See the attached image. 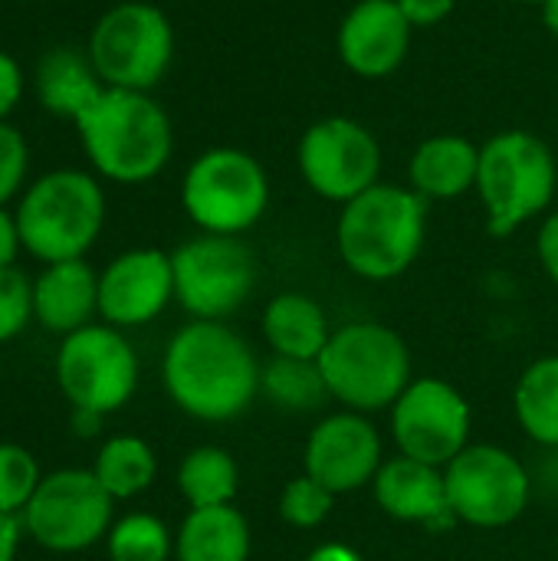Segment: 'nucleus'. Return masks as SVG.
I'll return each instance as SVG.
<instances>
[{
    "mask_svg": "<svg viewBox=\"0 0 558 561\" xmlns=\"http://www.w3.org/2000/svg\"><path fill=\"white\" fill-rule=\"evenodd\" d=\"M372 490H375V503L382 506V513L398 523H418L431 529L454 523L444 470L437 467H428L421 460L398 454L382 463V470L372 480Z\"/></svg>",
    "mask_w": 558,
    "mask_h": 561,
    "instance_id": "18",
    "label": "nucleus"
},
{
    "mask_svg": "<svg viewBox=\"0 0 558 561\" xmlns=\"http://www.w3.org/2000/svg\"><path fill=\"white\" fill-rule=\"evenodd\" d=\"M36 486H39L36 460L16 444H0V513L13 516L26 510Z\"/></svg>",
    "mask_w": 558,
    "mask_h": 561,
    "instance_id": "30",
    "label": "nucleus"
},
{
    "mask_svg": "<svg viewBox=\"0 0 558 561\" xmlns=\"http://www.w3.org/2000/svg\"><path fill=\"white\" fill-rule=\"evenodd\" d=\"M112 496L86 470H59L39 480L23 510L30 536L49 552H79L99 542L112 523Z\"/></svg>",
    "mask_w": 558,
    "mask_h": 561,
    "instance_id": "14",
    "label": "nucleus"
},
{
    "mask_svg": "<svg viewBox=\"0 0 558 561\" xmlns=\"http://www.w3.org/2000/svg\"><path fill=\"white\" fill-rule=\"evenodd\" d=\"M556 187V154L543 138L510 128L480 145L477 194L493 237H510L526 220L546 214Z\"/></svg>",
    "mask_w": 558,
    "mask_h": 561,
    "instance_id": "5",
    "label": "nucleus"
},
{
    "mask_svg": "<svg viewBox=\"0 0 558 561\" xmlns=\"http://www.w3.org/2000/svg\"><path fill=\"white\" fill-rule=\"evenodd\" d=\"M382 437L365 414L342 411L319 421L306 440L303 473L329 493H355L382 470Z\"/></svg>",
    "mask_w": 558,
    "mask_h": 561,
    "instance_id": "15",
    "label": "nucleus"
},
{
    "mask_svg": "<svg viewBox=\"0 0 558 561\" xmlns=\"http://www.w3.org/2000/svg\"><path fill=\"white\" fill-rule=\"evenodd\" d=\"M510 3H536V7H543V0H510Z\"/></svg>",
    "mask_w": 558,
    "mask_h": 561,
    "instance_id": "41",
    "label": "nucleus"
},
{
    "mask_svg": "<svg viewBox=\"0 0 558 561\" xmlns=\"http://www.w3.org/2000/svg\"><path fill=\"white\" fill-rule=\"evenodd\" d=\"M56 378L72 408L105 417L135 394L138 358L115 329L82 325L79 332L66 335L56 358Z\"/></svg>",
    "mask_w": 558,
    "mask_h": 561,
    "instance_id": "13",
    "label": "nucleus"
},
{
    "mask_svg": "<svg viewBox=\"0 0 558 561\" xmlns=\"http://www.w3.org/2000/svg\"><path fill=\"white\" fill-rule=\"evenodd\" d=\"M335 493H329L312 477H293L280 493V519L293 529H316L329 519Z\"/></svg>",
    "mask_w": 558,
    "mask_h": 561,
    "instance_id": "29",
    "label": "nucleus"
},
{
    "mask_svg": "<svg viewBox=\"0 0 558 561\" xmlns=\"http://www.w3.org/2000/svg\"><path fill=\"white\" fill-rule=\"evenodd\" d=\"M543 23H546V30L558 36V0H543Z\"/></svg>",
    "mask_w": 558,
    "mask_h": 561,
    "instance_id": "40",
    "label": "nucleus"
},
{
    "mask_svg": "<svg viewBox=\"0 0 558 561\" xmlns=\"http://www.w3.org/2000/svg\"><path fill=\"white\" fill-rule=\"evenodd\" d=\"M20 546V526L10 513H0V561H13Z\"/></svg>",
    "mask_w": 558,
    "mask_h": 561,
    "instance_id": "37",
    "label": "nucleus"
},
{
    "mask_svg": "<svg viewBox=\"0 0 558 561\" xmlns=\"http://www.w3.org/2000/svg\"><path fill=\"white\" fill-rule=\"evenodd\" d=\"M89 59L102 85L151 92L174 59L171 20L145 0L115 3L89 33Z\"/></svg>",
    "mask_w": 558,
    "mask_h": 561,
    "instance_id": "8",
    "label": "nucleus"
},
{
    "mask_svg": "<svg viewBox=\"0 0 558 561\" xmlns=\"http://www.w3.org/2000/svg\"><path fill=\"white\" fill-rule=\"evenodd\" d=\"M26 164H30V151L23 135L0 122V207L20 191L23 178H26Z\"/></svg>",
    "mask_w": 558,
    "mask_h": 561,
    "instance_id": "32",
    "label": "nucleus"
},
{
    "mask_svg": "<svg viewBox=\"0 0 558 561\" xmlns=\"http://www.w3.org/2000/svg\"><path fill=\"white\" fill-rule=\"evenodd\" d=\"M181 204L204 233L240 237L270 207V174L243 148H207L184 171Z\"/></svg>",
    "mask_w": 558,
    "mask_h": 561,
    "instance_id": "7",
    "label": "nucleus"
},
{
    "mask_svg": "<svg viewBox=\"0 0 558 561\" xmlns=\"http://www.w3.org/2000/svg\"><path fill=\"white\" fill-rule=\"evenodd\" d=\"M20 95H23V72H20L16 59L0 49V122H7V115L16 108Z\"/></svg>",
    "mask_w": 558,
    "mask_h": 561,
    "instance_id": "34",
    "label": "nucleus"
},
{
    "mask_svg": "<svg viewBox=\"0 0 558 561\" xmlns=\"http://www.w3.org/2000/svg\"><path fill=\"white\" fill-rule=\"evenodd\" d=\"M36 99L46 112L62 115V118H79L105 89L89 53H76L69 46H56L49 49L39 62H36Z\"/></svg>",
    "mask_w": 558,
    "mask_h": 561,
    "instance_id": "22",
    "label": "nucleus"
},
{
    "mask_svg": "<svg viewBox=\"0 0 558 561\" xmlns=\"http://www.w3.org/2000/svg\"><path fill=\"white\" fill-rule=\"evenodd\" d=\"M263 339L273 355L319 362L332 329L326 309L306 293H280L263 309Z\"/></svg>",
    "mask_w": 558,
    "mask_h": 561,
    "instance_id": "21",
    "label": "nucleus"
},
{
    "mask_svg": "<svg viewBox=\"0 0 558 561\" xmlns=\"http://www.w3.org/2000/svg\"><path fill=\"white\" fill-rule=\"evenodd\" d=\"M164 388L171 401L210 424H224L250 411L260 394L263 365L250 342L224 322L194 319L164 352Z\"/></svg>",
    "mask_w": 558,
    "mask_h": 561,
    "instance_id": "1",
    "label": "nucleus"
},
{
    "mask_svg": "<svg viewBox=\"0 0 558 561\" xmlns=\"http://www.w3.org/2000/svg\"><path fill=\"white\" fill-rule=\"evenodd\" d=\"M444 483L454 519L474 529H503L533 500L529 467L497 444H470L444 467Z\"/></svg>",
    "mask_w": 558,
    "mask_h": 561,
    "instance_id": "10",
    "label": "nucleus"
},
{
    "mask_svg": "<svg viewBox=\"0 0 558 561\" xmlns=\"http://www.w3.org/2000/svg\"><path fill=\"white\" fill-rule=\"evenodd\" d=\"M178 490L191 503V510L234 506L240 490L237 460L224 447H197L178 467Z\"/></svg>",
    "mask_w": 558,
    "mask_h": 561,
    "instance_id": "25",
    "label": "nucleus"
},
{
    "mask_svg": "<svg viewBox=\"0 0 558 561\" xmlns=\"http://www.w3.org/2000/svg\"><path fill=\"white\" fill-rule=\"evenodd\" d=\"M470 404L444 378H414L391 408L398 454L444 470L470 447Z\"/></svg>",
    "mask_w": 558,
    "mask_h": 561,
    "instance_id": "12",
    "label": "nucleus"
},
{
    "mask_svg": "<svg viewBox=\"0 0 558 561\" xmlns=\"http://www.w3.org/2000/svg\"><path fill=\"white\" fill-rule=\"evenodd\" d=\"M480 145L464 135H431L408 161V187L424 201H454L477 191Z\"/></svg>",
    "mask_w": 558,
    "mask_h": 561,
    "instance_id": "19",
    "label": "nucleus"
},
{
    "mask_svg": "<svg viewBox=\"0 0 558 561\" xmlns=\"http://www.w3.org/2000/svg\"><path fill=\"white\" fill-rule=\"evenodd\" d=\"M411 33L398 0H358L339 23L335 49L358 79H388L408 59Z\"/></svg>",
    "mask_w": 558,
    "mask_h": 561,
    "instance_id": "16",
    "label": "nucleus"
},
{
    "mask_svg": "<svg viewBox=\"0 0 558 561\" xmlns=\"http://www.w3.org/2000/svg\"><path fill=\"white\" fill-rule=\"evenodd\" d=\"M99 424H102V414L86 411V408H72V427L79 437H92L99 431Z\"/></svg>",
    "mask_w": 558,
    "mask_h": 561,
    "instance_id": "39",
    "label": "nucleus"
},
{
    "mask_svg": "<svg viewBox=\"0 0 558 561\" xmlns=\"http://www.w3.org/2000/svg\"><path fill=\"white\" fill-rule=\"evenodd\" d=\"M178 561H247L250 526L234 506L191 510L174 539Z\"/></svg>",
    "mask_w": 558,
    "mask_h": 561,
    "instance_id": "23",
    "label": "nucleus"
},
{
    "mask_svg": "<svg viewBox=\"0 0 558 561\" xmlns=\"http://www.w3.org/2000/svg\"><path fill=\"white\" fill-rule=\"evenodd\" d=\"M33 312V286L16 266L0 270V342L23 332Z\"/></svg>",
    "mask_w": 558,
    "mask_h": 561,
    "instance_id": "31",
    "label": "nucleus"
},
{
    "mask_svg": "<svg viewBox=\"0 0 558 561\" xmlns=\"http://www.w3.org/2000/svg\"><path fill=\"white\" fill-rule=\"evenodd\" d=\"M306 561H365L355 549H349V546H339V542H326V546H319V549H312L309 552V559Z\"/></svg>",
    "mask_w": 558,
    "mask_h": 561,
    "instance_id": "38",
    "label": "nucleus"
},
{
    "mask_svg": "<svg viewBox=\"0 0 558 561\" xmlns=\"http://www.w3.org/2000/svg\"><path fill=\"white\" fill-rule=\"evenodd\" d=\"M23 243H20V230H16V217L13 214H7L3 207H0V270L3 266H13V260H16V250H20Z\"/></svg>",
    "mask_w": 558,
    "mask_h": 561,
    "instance_id": "36",
    "label": "nucleus"
},
{
    "mask_svg": "<svg viewBox=\"0 0 558 561\" xmlns=\"http://www.w3.org/2000/svg\"><path fill=\"white\" fill-rule=\"evenodd\" d=\"M95 480L112 500H132L155 483V450L138 437H112L95 457Z\"/></svg>",
    "mask_w": 558,
    "mask_h": 561,
    "instance_id": "27",
    "label": "nucleus"
},
{
    "mask_svg": "<svg viewBox=\"0 0 558 561\" xmlns=\"http://www.w3.org/2000/svg\"><path fill=\"white\" fill-rule=\"evenodd\" d=\"M174 299L204 322L234 316L257 286V256L240 237L201 233L171 253Z\"/></svg>",
    "mask_w": 558,
    "mask_h": 561,
    "instance_id": "9",
    "label": "nucleus"
},
{
    "mask_svg": "<svg viewBox=\"0 0 558 561\" xmlns=\"http://www.w3.org/2000/svg\"><path fill=\"white\" fill-rule=\"evenodd\" d=\"M171 552H174V542H171L168 526L148 513L125 516L109 533L112 561H168Z\"/></svg>",
    "mask_w": 558,
    "mask_h": 561,
    "instance_id": "28",
    "label": "nucleus"
},
{
    "mask_svg": "<svg viewBox=\"0 0 558 561\" xmlns=\"http://www.w3.org/2000/svg\"><path fill=\"white\" fill-rule=\"evenodd\" d=\"M174 299V266L161 250H128L99 276V312L112 325H145Z\"/></svg>",
    "mask_w": 558,
    "mask_h": 561,
    "instance_id": "17",
    "label": "nucleus"
},
{
    "mask_svg": "<svg viewBox=\"0 0 558 561\" xmlns=\"http://www.w3.org/2000/svg\"><path fill=\"white\" fill-rule=\"evenodd\" d=\"M398 7L414 30H428V26L444 23L454 13L457 0H398Z\"/></svg>",
    "mask_w": 558,
    "mask_h": 561,
    "instance_id": "33",
    "label": "nucleus"
},
{
    "mask_svg": "<svg viewBox=\"0 0 558 561\" xmlns=\"http://www.w3.org/2000/svg\"><path fill=\"white\" fill-rule=\"evenodd\" d=\"M513 411L533 444L558 450V355L533 362L520 375Z\"/></svg>",
    "mask_w": 558,
    "mask_h": 561,
    "instance_id": "24",
    "label": "nucleus"
},
{
    "mask_svg": "<svg viewBox=\"0 0 558 561\" xmlns=\"http://www.w3.org/2000/svg\"><path fill=\"white\" fill-rule=\"evenodd\" d=\"M536 253H539V263L546 270V276L558 283V210L546 214L539 233H536Z\"/></svg>",
    "mask_w": 558,
    "mask_h": 561,
    "instance_id": "35",
    "label": "nucleus"
},
{
    "mask_svg": "<svg viewBox=\"0 0 558 561\" xmlns=\"http://www.w3.org/2000/svg\"><path fill=\"white\" fill-rule=\"evenodd\" d=\"M105 220V194L86 171H49L30 184L16 207L20 243L43 263L82 260L99 240Z\"/></svg>",
    "mask_w": 558,
    "mask_h": 561,
    "instance_id": "6",
    "label": "nucleus"
},
{
    "mask_svg": "<svg viewBox=\"0 0 558 561\" xmlns=\"http://www.w3.org/2000/svg\"><path fill=\"white\" fill-rule=\"evenodd\" d=\"M428 230V201L411 187L378 181L342 204L335 243L342 263L368 283L398 279L421 253Z\"/></svg>",
    "mask_w": 558,
    "mask_h": 561,
    "instance_id": "3",
    "label": "nucleus"
},
{
    "mask_svg": "<svg viewBox=\"0 0 558 561\" xmlns=\"http://www.w3.org/2000/svg\"><path fill=\"white\" fill-rule=\"evenodd\" d=\"M79 141L92 168L118 184H145L164 171L174 151L168 112L135 89H102L76 118Z\"/></svg>",
    "mask_w": 558,
    "mask_h": 561,
    "instance_id": "2",
    "label": "nucleus"
},
{
    "mask_svg": "<svg viewBox=\"0 0 558 561\" xmlns=\"http://www.w3.org/2000/svg\"><path fill=\"white\" fill-rule=\"evenodd\" d=\"M260 391L266 394V401L273 408L293 411V414H309V411L322 408V401L329 398V388H326V378L319 371V362L283 358V355H273L263 365Z\"/></svg>",
    "mask_w": 558,
    "mask_h": 561,
    "instance_id": "26",
    "label": "nucleus"
},
{
    "mask_svg": "<svg viewBox=\"0 0 558 561\" xmlns=\"http://www.w3.org/2000/svg\"><path fill=\"white\" fill-rule=\"evenodd\" d=\"M99 309V276L86 260L49 263L33 286V312L49 332L72 335Z\"/></svg>",
    "mask_w": 558,
    "mask_h": 561,
    "instance_id": "20",
    "label": "nucleus"
},
{
    "mask_svg": "<svg viewBox=\"0 0 558 561\" xmlns=\"http://www.w3.org/2000/svg\"><path fill=\"white\" fill-rule=\"evenodd\" d=\"M299 174L312 194L332 204H349L382 178V145L368 125L349 115L312 122L299 138Z\"/></svg>",
    "mask_w": 558,
    "mask_h": 561,
    "instance_id": "11",
    "label": "nucleus"
},
{
    "mask_svg": "<svg viewBox=\"0 0 558 561\" xmlns=\"http://www.w3.org/2000/svg\"><path fill=\"white\" fill-rule=\"evenodd\" d=\"M329 398L355 414L395 408L411 378V352L405 339L382 322H349L332 332L319 355Z\"/></svg>",
    "mask_w": 558,
    "mask_h": 561,
    "instance_id": "4",
    "label": "nucleus"
}]
</instances>
